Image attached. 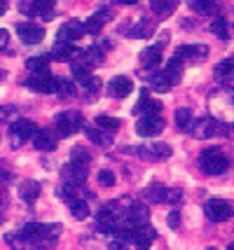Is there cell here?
I'll return each instance as SVG.
<instances>
[{
  "mask_svg": "<svg viewBox=\"0 0 234 250\" xmlns=\"http://www.w3.org/2000/svg\"><path fill=\"white\" fill-rule=\"evenodd\" d=\"M152 31H155L152 21H150V19H141V21L131 28V33H129V35H134V38H150V35H152Z\"/></svg>",
  "mask_w": 234,
  "mask_h": 250,
  "instance_id": "484cf974",
  "label": "cell"
},
{
  "mask_svg": "<svg viewBox=\"0 0 234 250\" xmlns=\"http://www.w3.org/2000/svg\"><path fill=\"white\" fill-rule=\"evenodd\" d=\"M164 131V120L162 117H141L136 122V133L143 136V138H150V136H159Z\"/></svg>",
  "mask_w": 234,
  "mask_h": 250,
  "instance_id": "ba28073f",
  "label": "cell"
},
{
  "mask_svg": "<svg viewBox=\"0 0 234 250\" xmlns=\"http://www.w3.org/2000/svg\"><path fill=\"white\" fill-rule=\"evenodd\" d=\"M33 145L40 152H52L56 147V133L52 129H38L33 133Z\"/></svg>",
  "mask_w": 234,
  "mask_h": 250,
  "instance_id": "8fae6325",
  "label": "cell"
},
{
  "mask_svg": "<svg viewBox=\"0 0 234 250\" xmlns=\"http://www.w3.org/2000/svg\"><path fill=\"white\" fill-rule=\"evenodd\" d=\"M150 84H152L155 91H169V89H171V82L167 80V75H164L162 70H155V73L150 75Z\"/></svg>",
  "mask_w": 234,
  "mask_h": 250,
  "instance_id": "f1b7e54d",
  "label": "cell"
},
{
  "mask_svg": "<svg viewBox=\"0 0 234 250\" xmlns=\"http://www.w3.org/2000/svg\"><path fill=\"white\" fill-rule=\"evenodd\" d=\"M96 225H99V229L103 231V234H117L120 231V220H117V215L115 213H110V210H101L99 218H96Z\"/></svg>",
  "mask_w": 234,
  "mask_h": 250,
  "instance_id": "2e32d148",
  "label": "cell"
},
{
  "mask_svg": "<svg viewBox=\"0 0 234 250\" xmlns=\"http://www.w3.org/2000/svg\"><path fill=\"white\" fill-rule=\"evenodd\" d=\"M12 115H14V110L7 105V108H0V122H5V120H10Z\"/></svg>",
  "mask_w": 234,
  "mask_h": 250,
  "instance_id": "7dc6e473",
  "label": "cell"
},
{
  "mask_svg": "<svg viewBox=\"0 0 234 250\" xmlns=\"http://www.w3.org/2000/svg\"><path fill=\"white\" fill-rule=\"evenodd\" d=\"M159 61H162V47L159 44H155V47H150V49H143V54H141V63H143V68H157L159 65Z\"/></svg>",
  "mask_w": 234,
  "mask_h": 250,
  "instance_id": "44dd1931",
  "label": "cell"
},
{
  "mask_svg": "<svg viewBox=\"0 0 234 250\" xmlns=\"http://www.w3.org/2000/svg\"><path fill=\"white\" fill-rule=\"evenodd\" d=\"M162 73L167 75V80L171 82V87H173V84H178V82H180V73H183V59H178V56H171V59H169V63H167V68H164Z\"/></svg>",
  "mask_w": 234,
  "mask_h": 250,
  "instance_id": "ac0fdd59",
  "label": "cell"
},
{
  "mask_svg": "<svg viewBox=\"0 0 234 250\" xmlns=\"http://www.w3.org/2000/svg\"><path fill=\"white\" fill-rule=\"evenodd\" d=\"M82 35H87V33H85V23L78 21V19H68V21L61 23V28H59V40H64V42H75Z\"/></svg>",
  "mask_w": 234,
  "mask_h": 250,
  "instance_id": "9c48e42d",
  "label": "cell"
},
{
  "mask_svg": "<svg viewBox=\"0 0 234 250\" xmlns=\"http://www.w3.org/2000/svg\"><path fill=\"white\" fill-rule=\"evenodd\" d=\"M215 75H218V77H230V75H232V59H225V61H220V63H218V68H215Z\"/></svg>",
  "mask_w": 234,
  "mask_h": 250,
  "instance_id": "74e56055",
  "label": "cell"
},
{
  "mask_svg": "<svg viewBox=\"0 0 234 250\" xmlns=\"http://www.w3.org/2000/svg\"><path fill=\"white\" fill-rule=\"evenodd\" d=\"M190 10L197 14H218L220 5L215 0H190Z\"/></svg>",
  "mask_w": 234,
  "mask_h": 250,
  "instance_id": "d6986e66",
  "label": "cell"
},
{
  "mask_svg": "<svg viewBox=\"0 0 234 250\" xmlns=\"http://www.w3.org/2000/svg\"><path fill=\"white\" fill-rule=\"evenodd\" d=\"M68 208H70V213L75 215V220L89 218V206H87V201H82V199H70V201H68Z\"/></svg>",
  "mask_w": 234,
  "mask_h": 250,
  "instance_id": "d4e9b609",
  "label": "cell"
},
{
  "mask_svg": "<svg viewBox=\"0 0 234 250\" xmlns=\"http://www.w3.org/2000/svg\"><path fill=\"white\" fill-rule=\"evenodd\" d=\"M99 183L103 187H110L112 183H115V173H112V171H101V173H99Z\"/></svg>",
  "mask_w": 234,
  "mask_h": 250,
  "instance_id": "b9f144b4",
  "label": "cell"
},
{
  "mask_svg": "<svg viewBox=\"0 0 234 250\" xmlns=\"http://www.w3.org/2000/svg\"><path fill=\"white\" fill-rule=\"evenodd\" d=\"M70 56H73V42L59 40V42L52 47V59H54V61H68Z\"/></svg>",
  "mask_w": 234,
  "mask_h": 250,
  "instance_id": "603a6c76",
  "label": "cell"
},
{
  "mask_svg": "<svg viewBox=\"0 0 234 250\" xmlns=\"http://www.w3.org/2000/svg\"><path fill=\"white\" fill-rule=\"evenodd\" d=\"M159 110H162V103H159V101H148L143 112L148 117H159Z\"/></svg>",
  "mask_w": 234,
  "mask_h": 250,
  "instance_id": "f35d334b",
  "label": "cell"
},
{
  "mask_svg": "<svg viewBox=\"0 0 234 250\" xmlns=\"http://www.w3.org/2000/svg\"><path fill=\"white\" fill-rule=\"evenodd\" d=\"M5 241H7V246H10V248H14V250H21V248H26V246H28V241H26V236H23L21 231H19V234H14V231H12V234H7V236H5Z\"/></svg>",
  "mask_w": 234,
  "mask_h": 250,
  "instance_id": "e575fe53",
  "label": "cell"
},
{
  "mask_svg": "<svg viewBox=\"0 0 234 250\" xmlns=\"http://www.w3.org/2000/svg\"><path fill=\"white\" fill-rule=\"evenodd\" d=\"M10 42V33L5 31V28H0V49H5Z\"/></svg>",
  "mask_w": 234,
  "mask_h": 250,
  "instance_id": "bcb514c9",
  "label": "cell"
},
{
  "mask_svg": "<svg viewBox=\"0 0 234 250\" xmlns=\"http://www.w3.org/2000/svg\"><path fill=\"white\" fill-rule=\"evenodd\" d=\"M176 5H178V0H150V10L159 14V17H167L171 12L176 10Z\"/></svg>",
  "mask_w": 234,
  "mask_h": 250,
  "instance_id": "cb8c5ba5",
  "label": "cell"
},
{
  "mask_svg": "<svg viewBox=\"0 0 234 250\" xmlns=\"http://www.w3.org/2000/svg\"><path fill=\"white\" fill-rule=\"evenodd\" d=\"M150 220V208L148 204H131V208L127 210V222L131 225V227H138V225H145Z\"/></svg>",
  "mask_w": 234,
  "mask_h": 250,
  "instance_id": "5bb4252c",
  "label": "cell"
},
{
  "mask_svg": "<svg viewBox=\"0 0 234 250\" xmlns=\"http://www.w3.org/2000/svg\"><path fill=\"white\" fill-rule=\"evenodd\" d=\"M211 33H215L220 40H230V21H227L225 17L215 19V21L211 23Z\"/></svg>",
  "mask_w": 234,
  "mask_h": 250,
  "instance_id": "83f0119b",
  "label": "cell"
},
{
  "mask_svg": "<svg viewBox=\"0 0 234 250\" xmlns=\"http://www.w3.org/2000/svg\"><path fill=\"white\" fill-rule=\"evenodd\" d=\"M178 59H188V61H204L209 56V47L206 44H183L178 47Z\"/></svg>",
  "mask_w": 234,
  "mask_h": 250,
  "instance_id": "9a60e30c",
  "label": "cell"
},
{
  "mask_svg": "<svg viewBox=\"0 0 234 250\" xmlns=\"http://www.w3.org/2000/svg\"><path fill=\"white\" fill-rule=\"evenodd\" d=\"M82 84H85V94L87 96H94L96 98V94H99V87H101V80L99 77H91V75H87L85 80H82Z\"/></svg>",
  "mask_w": 234,
  "mask_h": 250,
  "instance_id": "d6a6232c",
  "label": "cell"
},
{
  "mask_svg": "<svg viewBox=\"0 0 234 250\" xmlns=\"http://www.w3.org/2000/svg\"><path fill=\"white\" fill-rule=\"evenodd\" d=\"M82 129V115L75 110H66V112H59L54 120V133L56 138H68L73 133H78Z\"/></svg>",
  "mask_w": 234,
  "mask_h": 250,
  "instance_id": "7a4b0ae2",
  "label": "cell"
},
{
  "mask_svg": "<svg viewBox=\"0 0 234 250\" xmlns=\"http://www.w3.org/2000/svg\"><path fill=\"white\" fill-rule=\"evenodd\" d=\"M167 222H169V227H171V229H178L180 227V213H178V210H173V213L167 218Z\"/></svg>",
  "mask_w": 234,
  "mask_h": 250,
  "instance_id": "ee69618b",
  "label": "cell"
},
{
  "mask_svg": "<svg viewBox=\"0 0 234 250\" xmlns=\"http://www.w3.org/2000/svg\"><path fill=\"white\" fill-rule=\"evenodd\" d=\"M19 196H21L23 201H35L38 196H40V185L33 183V180H23L21 185H19Z\"/></svg>",
  "mask_w": 234,
  "mask_h": 250,
  "instance_id": "7402d4cb",
  "label": "cell"
},
{
  "mask_svg": "<svg viewBox=\"0 0 234 250\" xmlns=\"http://www.w3.org/2000/svg\"><path fill=\"white\" fill-rule=\"evenodd\" d=\"M38 131L35 126V122L31 120H17L12 124L10 129V141H12V147H19L23 141H28V138H33V133Z\"/></svg>",
  "mask_w": 234,
  "mask_h": 250,
  "instance_id": "3957f363",
  "label": "cell"
},
{
  "mask_svg": "<svg viewBox=\"0 0 234 250\" xmlns=\"http://www.w3.org/2000/svg\"><path fill=\"white\" fill-rule=\"evenodd\" d=\"M7 7H10V0H0V17L7 12Z\"/></svg>",
  "mask_w": 234,
  "mask_h": 250,
  "instance_id": "c3c4849f",
  "label": "cell"
},
{
  "mask_svg": "<svg viewBox=\"0 0 234 250\" xmlns=\"http://www.w3.org/2000/svg\"><path fill=\"white\" fill-rule=\"evenodd\" d=\"M171 152L173 150L167 143H152V145H148V147L141 150V157H145V159H169Z\"/></svg>",
  "mask_w": 234,
  "mask_h": 250,
  "instance_id": "e0dca14e",
  "label": "cell"
},
{
  "mask_svg": "<svg viewBox=\"0 0 234 250\" xmlns=\"http://www.w3.org/2000/svg\"><path fill=\"white\" fill-rule=\"evenodd\" d=\"M73 162H78V164H89V152H87L85 147H75V150H73Z\"/></svg>",
  "mask_w": 234,
  "mask_h": 250,
  "instance_id": "ab89813d",
  "label": "cell"
},
{
  "mask_svg": "<svg viewBox=\"0 0 234 250\" xmlns=\"http://www.w3.org/2000/svg\"><path fill=\"white\" fill-rule=\"evenodd\" d=\"M56 80L49 70H43V73H33V75L28 77V87L33 89V91H38V94H54L56 91Z\"/></svg>",
  "mask_w": 234,
  "mask_h": 250,
  "instance_id": "277c9868",
  "label": "cell"
},
{
  "mask_svg": "<svg viewBox=\"0 0 234 250\" xmlns=\"http://www.w3.org/2000/svg\"><path fill=\"white\" fill-rule=\"evenodd\" d=\"M110 19V14L106 10L96 12V14H91L89 19H87V23H85V33H99L101 28H103V23Z\"/></svg>",
  "mask_w": 234,
  "mask_h": 250,
  "instance_id": "ffe728a7",
  "label": "cell"
},
{
  "mask_svg": "<svg viewBox=\"0 0 234 250\" xmlns=\"http://www.w3.org/2000/svg\"><path fill=\"white\" fill-rule=\"evenodd\" d=\"M199 166L204 173L209 175H220L227 171V166H230V159L225 157L218 147H206L204 152L199 154Z\"/></svg>",
  "mask_w": 234,
  "mask_h": 250,
  "instance_id": "6da1fadb",
  "label": "cell"
},
{
  "mask_svg": "<svg viewBox=\"0 0 234 250\" xmlns=\"http://www.w3.org/2000/svg\"><path fill=\"white\" fill-rule=\"evenodd\" d=\"M155 239H157V231L150 227L148 222L134 227V231H131V241H134V246L138 250H148L152 243H155Z\"/></svg>",
  "mask_w": 234,
  "mask_h": 250,
  "instance_id": "52a82bcc",
  "label": "cell"
},
{
  "mask_svg": "<svg viewBox=\"0 0 234 250\" xmlns=\"http://www.w3.org/2000/svg\"><path fill=\"white\" fill-rule=\"evenodd\" d=\"M56 94L61 98L73 96V94H75V84H73V82H66V80H59V82H56Z\"/></svg>",
  "mask_w": 234,
  "mask_h": 250,
  "instance_id": "8d00e7d4",
  "label": "cell"
},
{
  "mask_svg": "<svg viewBox=\"0 0 234 250\" xmlns=\"http://www.w3.org/2000/svg\"><path fill=\"white\" fill-rule=\"evenodd\" d=\"M206 250H218V248H206Z\"/></svg>",
  "mask_w": 234,
  "mask_h": 250,
  "instance_id": "f907efd6",
  "label": "cell"
},
{
  "mask_svg": "<svg viewBox=\"0 0 234 250\" xmlns=\"http://www.w3.org/2000/svg\"><path fill=\"white\" fill-rule=\"evenodd\" d=\"M17 31H19V38L26 44H38V42H43V38H45V31L38 23H19Z\"/></svg>",
  "mask_w": 234,
  "mask_h": 250,
  "instance_id": "4fadbf2b",
  "label": "cell"
},
{
  "mask_svg": "<svg viewBox=\"0 0 234 250\" xmlns=\"http://www.w3.org/2000/svg\"><path fill=\"white\" fill-rule=\"evenodd\" d=\"M180 196H183V192H180V189H167L164 201H169V204H180Z\"/></svg>",
  "mask_w": 234,
  "mask_h": 250,
  "instance_id": "7bdbcfd3",
  "label": "cell"
},
{
  "mask_svg": "<svg viewBox=\"0 0 234 250\" xmlns=\"http://www.w3.org/2000/svg\"><path fill=\"white\" fill-rule=\"evenodd\" d=\"M192 124V110L190 108H178L176 110V126L180 131H188Z\"/></svg>",
  "mask_w": 234,
  "mask_h": 250,
  "instance_id": "f546056e",
  "label": "cell"
},
{
  "mask_svg": "<svg viewBox=\"0 0 234 250\" xmlns=\"http://www.w3.org/2000/svg\"><path fill=\"white\" fill-rule=\"evenodd\" d=\"M108 250H129V248H127V243H124V241L115 239V241H110V246H108Z\"/></svg>",
  "mask_w": 234,
  "mask_h": 250,
  "instance_id": "f6af8a7d",
  "label": "cell"
},
{
  "mask_svg": "<svg viewBox=\"0 0 234 250\" xmlns=\"http://www.w3.org/2000/svg\"><path fill=\"white\" fill-rule=\"evenodd\" d=\"M47 63H49L47 56H33V59L26 61V68H28L31 73H43V70H47Z\"/></svg>",
  "mask_w": 234,
  "mask_h": 250,
  "instance_id": "1f68e13d",
  "label": "cell"
},
{
  "mask_svg": "<svg viewBox=\"0 0 234 250\" xmlns=\"http://www.w3.org/2000/svg\"><path fill=\"white\" fill-rule=\"evenodd\" d=\"M52 2H54V0H33L35 12H38V14H43L45 19H52V17H54V12H52Z\"/></svg>",
  "mask_w": 234,
  "mask_h": 250,
  "instance_id": "d590c367",
  "label": "cell"
},
{
  "mask_svg": "<svg viewBox=\"0 0 234 250\" xmlns=\"http://www.w3.org/2000/svg\"><path fill=\"white\" fill-rule=\"evenodd\" d=\"M117 2H122V5H136L138 0H117Z\"/></svg>",
  "mask_w": 234,
  "mask_h": 250,
  "instance_id": "681fc988",
  "label": "cell"
},
{
  "mask_svg": "<svg viewBox=\"0 0 234 250\" xmlns=\"http://www.w3.org/2000/svg\"><path fill=\"white\" fill-rule=\"evenodd\" d=\"M206 218L211 222H225V220L232 218V204L225 201V199H211L206 201Z\"/></svg>",
  "mask_w": 234,
  "mask_h": 250,
  "instance_id": "5b68a950",
  "label": "cell"
},
{
  "mask_svg": "<svg viewBox=\"0 0 234 250\" xmlns=\"http://www.w3.org/2000/svg\"><path fill=\"white\" fill-rule=\"evenodd\" d=\"M220 124L211 117H201V120L192 122L190 124V133L194 136V138H199V141H206V138H213L215 133H220L223 129H218Z\"/></svg>",
  "mask_w": 234,
  "mask_h": 250,
  "instance_id": "8992f818",
  "label": "cell"
},
{
  "mask_svg": "<svg viewBox=\"0 0 234 250\" xmlns=\"http://www.w3.org/2000/svg\"><path fill=\"white\" fill-rule=\"evenodd\" d=\"M131 89H134V82L129 80L127 75H117L110 80V84H108V94L115 98H127L131 94Z\"/></svg>",
  "mask_w": 234,
  "mask_h": 250,
  "instance_id": "7c38bea8",
  "label": "cell"
},
{
  "mask_svg": "<svg viewBox=\"0 0 234 250\" xmlns=\"http://www.w3.org/2000/svg\"><path fill=\"white\" fill-rule=\"evenodd\" d=\"M96 126H99L101 131L115 133V131L120 129V120H117V117H108V115H99V117H96Z\"/></svg>",
  "mask_w": 234,
  "mask_h": 250,
  "instance_id": "4316f807",
  "label": "cell"
},
{
  "mask_svg": "<svg viewBox=\"0 0 234 250\" xmlns=\"http://www.w3.org/2000/svg\"><path fill=\"white\" fill-rule=\"evenodd\" d=\"M87 173H89V168H87V164H78V162H70L61 171L64 175V180L70 183V185H82L85 180H87Z\"/></svg>",
  "mask_w": 234,
  "mask_h": 250,
  "instance_id": "30bf717a",
  "label": "cell"
},
{
  "mask_svg": "<svg viewBox=\"0 0 234 250\" xmlns=\"http://www.w3.org/2000/svg\"><path fill=\"white\" fill-rule=\"evenodd\" d=\"M150 101V91L148 89H143V94H141V98H138V103L134 105V115H141L143 112V108H145V103Z\"/></svg>",
  "mask_w": 234,
  "mask_h": 250,
  "instance_id": "60d3db41",
  "label": "cell"
},
{
  "mask_svg": "<svg viewBox=\"0 0 234 250\" xmlns=\"http://www.w3.org/2000/svg\"><path fill=\"white\" fill-rule=\"evenodd\" d=\"M87 136H89V141L99 143V145H110L112 141V133H101V129H87Z\"/></svg>",
  "mask_w": 234,
  "mask_h": 250,
  "instance_id": "836d02e7",
  "label": "cell"
},
{
  "mask_svg": "<svg viewBox=\"0 0 234 250\" xmlns=\"http://www.w3.org/2000/svg\"><path fill=\"white\" fill-rule=\"evenodd\" d=\"M164 194H167V187H148L143 192V196L148 199V201H152V204H164Z\"/></svg>",
  "mask_w": 234,
  "mask_h": 250,
  "instance_id": "4dcf8cb0",
  "label": "cell"
}]
</instances>
